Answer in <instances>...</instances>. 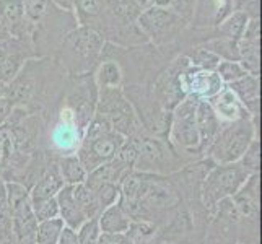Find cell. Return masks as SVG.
Here are the masks:
<instances>
[{
	"label": "cell",
	"instance_id": "6da1fadb",
	"mask_svg": "<svg viewBox=\"0 0 262 244\" xmlns=\"http://www.w3.org/2000/svg\"><path fill=\"white\" fill-rule=\"evenodd\" d=\"M66 77L67 74L56 60L34 57L26 60L18 75L5 86L4 96L13 106L46 119L60 101Z\"/></svg>",
	"mask_w": 262,
	"mask_h": 244
},
{
	"label": "cell",
	"instance_id": "7a4b0ae2",
	"mask_svg": "<svg viewBox=\"0 0 262 244\" xmlns=\"http://www.w3.org/2000/svg\"><path fill=\"white\" fill-rule=\"evenodd\" d=\"M104 44V38L96 30L78 25L62 38L54 57L67 75L88 74L101 62Z\"/></svg>",
	"mask_w": 262,
	"mask_h": 244
},
{
	"label": "cell",
	"instance_id": "3957f363",
	"mask_svg": "<svg viewBox=\"0 0 262 244\" xmlns=\"http://www.w3.org/2000/svg\"><path fill=\"white\" fill-rule=\"evenodd\" d=\"M125 137L111 129L103 116L95 113L83 134V140L80 143L75 155L82 161L83 168L90 174L104 163L116 158L117 151L122 147Z\"/></svg>",
	"mask_w": 262,
	"mask_h": 244
},
{
	"label": "cell",
	"instance_id": "277c9868",
	"mask_svg": "<svg viewBox=\"0 0 262 244\" xmlns=\"http://www.w3.org/2000/svg\"><path fill=\"white\" fill-rule=\"evenodd\" d=\"M197 104L199 99L195 96L187 95L171 111V127L168 134V143L186 165L204 158L195 125Z\"/></svg>",
	"mask_w": 262,
	"mask_h": 244
},
{
	"label": "cell",
	"instance_id": "5b68a950",
	"mask_svg": "<svg viewBox=\"0 0 262 244\" xmlns=\"http://www.w3.org/2000/svg\"><path fill=\"white\" fill-rule=\"evenodd\" d=\"M98 93L99 88L93 72L66 77L59 106L70 114L77 127L83 134L96 113Z\"/></svg>",
	"mask_w": 262,
	"mask_h": 244
},
{
	"label": "cell",
	"instance_id": "8992f818",
	"mask_svg": "<svg viewBox=\"0 0 262 244\" xmlns=\"http://www.w3.org/2000/svg\"><path fill=\"white\" fill-rule=\"evenodd\" d=\"M259 125L252 119H239L222 125L219 135L207 148L204 158H209L215 165L236 163L254 139H259Z\"/></svg>",
	"mask_w": 262,
	"mask_h": 244
},
{
	"label": "cell",
	"instance_id": "52a82bcc",
	"mask_svg": "<svg viewBox=\"0 0 262 244\" xmlns=\"http://www.w3.org/2000/svg\"><path fill=\"white\" fill-rule=\"evenodd\" d=\"M130 139L137 147V160H135L134 171L169 176L186 165L166 140L150 135L143 129L132 135Z\"/></svg>",
	"mask_w": 262,
	"mask_h": 244
},
{
	"label": "cell",
	"instance_id": "ba28073f",
	"mask_svg": "<svg viewBox=\"0 0 262 244\" xmlns=\"http://www.w3.org/2000/svg\"><path fill=\"white\" fill-rule=\"evenodd\" d=\"M122 93L134 107V113L142 125V129L150 135L166 140L171 127V113L163 109L153 96L150 85L145 83H132L124 85Z\"/></svg>",
	"mask_w": 262,
	"mask_h": 244
},
{
	"label": "cell",
	"instance_id": "9c48e42d",
	"mask_svg": "<svg viewBox=\"0 0 262 244\" xmlns=\"http://www.w3.org/2000/svg\"><path fill=\"white\" fill-rule=\"evenodd\" d=\"M249 176L251 173L239 165V161L228 163V165H213L205 174L201 186V201L205 210L212 213L222 201L231 198Z\"/></svg>",
	"mask_w": 262,
	"mask_h": 244
},
{
	"label": "cell",
	"instance_id": "30bf717a",
	"mask_svg": "<svg viewBox=\"0 0 262 244\" xmlns=\"http://www.w3.org/2000/svg\"><path fill=\"white\" fill-rule=\"evenodd\" d=\"M96 113L110 122L113 130L125 139L142 130L134 107L124 96L122 88H99Z\"/></svg>",
	"mask_w": 262,
	"mask_h": 244
},
{
	"label": "cell",
	"instance_id": "8fae6325",
	"mask_svg": "<svg viewBox=\"0 0 262 244\" xmlns=\"http://www.w3.org/2000/svg\"><path fill=\"white\" fill-rule=\"evenodd\" d=\"M135 25L147 41H151L155 46L161 48L171 44L181 31L186 28L187 21L179 15L163 7H147L140 12L135 20Z\"/></svg>",
	"mask_w": 262,
	"mask_h": 244
},
{
	"label": "cell",
	"instance_id": "7c38bea8",
	"mask_svg": "<svg viewBox=\"0 0 262 244\" xmlns=\"http://www.w3.org/2000/svg\"><path fill=\"white\" fill-rule=\"evenodd\" d=\"M189 67L191 62L184 54H181L174 60L168 62V65L153 78L150 85L151 93L163 109L171 113L187 96L184 77Z\"/></svg>",
	"mask_w": 262,
	"mask_h": 244
},
{
	"label": "cell",
	"instance_id": "4fadbf2b",
	"mask_svg": "<svg viewBox=\"0 0 262 244\" xmlns=\"http://www.w3.org/2000/svg\"><path fill=\"white\" fill-rule=\"evenodd\" d=\"M36 52L33 42L21 39L0 41V83L8 85L18 75L26 60L34 59Z\"/></svg>",
	"mask_w": 262,
	"mask_h": 244
},
{
	"label": "cell",
	"instance_id": "5bb4252c",
	"mask_svg": "<svg viewBox=\"0 0 262 244\" xmlns=\"http://www.w3.org/2000/svg\"><path fill=\"white\" fill-rule=\"evenodd\" d=\"M186 90L187 95L195 96L199 101H209L215 95H219L225 85L215 72L199 70L195 67H189L186 72Z\"/></svg>",
	"mask_w": 262,
	"mask_h": 244
},
{
	"label": "cell",
	"instance_id": "9a60e30c",
	"mask_svg": "<svg viewBox=\"0 0 262 244\" xmlns=\"http://www.w3.org/2000/svg\"><path fill=\"white\" fill-rule=\"evenodd\" d=\"M260 173L251 174L231 202L241 218H260Z\"/></svg>",
	"mask_w": 262,
	"mask_h": 244
},
{
	"label": "cell",
	"instance_id": "2e32d148",
	"mask_svg": "<svg viewBox=\"0 0 262 244\" xmlns=\"http://www.w3.org/2000/svg\"><path fill=\"white\" fill-rule=\"evenodd\" d=\"M230 92L236 96V99L241 103V106L249 113L259 125V114H260V83L259 77L256 75H245L243 78L233 81V83L227 85Z\"/></svg>",
	"mask_w": 262,
	"mask_h": 244
},
{
	"label": "cell",
	"instance_id": "e0dca14e",
	"mask_svg": "<svg viewBox=\"0 0 262 244\" xmlns=\"http://www.w3.org/2000/svg\"><path fill=\"white\" fill-rule=\"evenodd\" d=\"M0 15L4 16L12 38L31 42L33 25L26 20L21 0H0Z\"/></svg>",
	"mask_w": 262,
	"mask_h": 244
},
{
	"label": "cell",
	"instance_id": "ac0fdd59",
	"mask_svg": "<svg viewBox=\"0 0 262 244\" xmlns=\"http://www.w3.org/2000/svg\"><path fill=\"white\" fill-rule=\"evenodd\" d=\"M195 125L199 132V140H201V151L204 157L207 148L212 145V142L222 129L219 116L215 114L209 101H199L195 109Z\"/></svg>",
	"mask_w": 262,
	"mask_h": 244
},
{
	"label": "cell",
	"instance_id": "d6986e66",
	"mask_svg": "<svg viewBox=\"0 0 262 244\" xmlns=\"http://www.w3.org/2000/svg\"><path fill=\"white\" fill-rule=\"evenodd\" d=\"M209 103L213 107L215 114L219 116L222 125L239 121V119H252L249 113L241 106L236 96H234L227 86H225L219 95L212 96L209 99Z\"/></svg>",
	"mask_w": 262,
	"mask_h": 244
},
{
	"label": "cell",
	"instance_id": "ffe728a7",
	"mask_svg": "<svg viewBox=\"0 0 262 244\" xmlns=\"http://www.w3.org/2000/svg\"><path fill=\"white\" fill-rule=\"evenodd\" d=\"M56 201L59 205V218L64 221L67 228L77 231L86 221V218L74 201V186L62 187L56 195Z\"/></svg>",
	"mask_w": 262,
	"mask_h": 244
},
{
	"label": "cell",
	"instance_id": "44dd1931",
	"mask_svg": "<svg viewBox=\"0 0 262 244\" xmlns=\"http://www.w3.org/2000/svg\"><path fill=\"white\" fill-rule=\"evenodd\" d=\"M64 181H62L59 169H57V158H52L51 165L38 183H36L31 189H30V201L36 202V201H46V198H52L56 197L57 192L64 187Z\"/></svg>",
	"mask_w": 262,
	"mask_h": 244
},
{
	"label": "cell",
	"instance_id": "7402d4cb",
	"mask_svg": "<svg viewBox=\"0 0 262 244\" xmlns=\"http://www.w3.org/2000/svg\"><path fill=\"white\" fill-rule=\"evenodd\" d=\"M132 171L134 168L129 166L127 163L121 161L119 158H113L111 161H107L99 168H96L95 171H92L86 176L85 183H110L121 187V183Z\"/></svg>",
	"mask_w": 262,
	"mask_h": 244
},
{
	"label": "cell",
	"instance_id": "603a6c76",
	"mask_svg": "<svg viewBox=\"0 0 262 244\" xmlns=\"http://www.w3.org/2000/svg\"><path fill=\"white\" fill-rule=\"evenodd\" d=\"M99 221V228H101V233L106 234H124L127 231L129 225H130V218L122 210V207L119 205V202H116L113 205H110L107 209H104L101 212V215L98 216Z\"/></svg>",
	"mask_w": 262,
	"mask_h": 244
},
{
	"label": "cell",
	"instance_id": "cb8c5ba5",
	"mask_svg": "<svg viewBox=\"0 0 262 244\" xmlns=\"http://www.w3.org/2000/svg\"><path fill=\"white\" fill-rule=\"evenodd\" d=\"M93 74L98 88H122L124 85L121 65L114 59H103Z\"/></svg>",
	"mask_w": 262,
	"mask_h": 244
},
{
	"label": "cell",
	"instance_id": "d4e9b609",
	"mask_svg": "<svg viewBox=\"0 0 262 244\" xmlns=\"http://www.w3.org/2000/svg\"><path fill=\"white\" fill-rule=\"evenodd\" d=\"M57 169L59 174L64 181L66 186H78L86 181V169L83 168L82 161L78 160L77 155L60 157L57 158Z\"/></svg>",
	"mask_w": 262,
	"mask_h": 244
},
{
	"label": "cell",
	"instance_id": "484cf974",
	"mask_svg": "<svg viewBox=\"0 0 262 244\" xmlns=\"http://www.w3.org/2000/svg\"><path fill=\"white\" fill-rule=\"evenodd\" d=\"M248 21H249V15L246 12H233L220 23L219 34L213 36V38H223L231 42H238L246 30Z\"/></svg>",
	"mask_w": 262,
	"mask_h": 244
},
{
	"label": "cell",
	"instance_id": "4316f807",
	"mask_svg": "<svg viewBox=\"0 0 262 244\" xmlns=\"http://www.w3.org/2000/svg\"><path fill=\"white\" fill-rule=\"evenodd\" d=\"M74 201L86 220L96 218V216L101 215V207H99L93 191L85 183L74 186Z\"/></svg>",
	"mask_w": 262,
	"mask_h": 244
},
{
	"label": "cell",
	"instance_id": "83f0119b",
	"mask_svg": "<svg viewBox=\"0 0 262 244\" xmlns=\"http://www.w3.org/2000/svg\"><path fill=\"white\" fill-rule=\"evenodd\" d=\"M184 56L189 59L192 67L199 70H205V72H215L222 60L215 52L207 49L205 46H195L189 52H186Z\"/></svg>",
	"mask_w": 262,
	"mask_h": 244
},
{
	"label": "cell",
	"instance_id": "f1b7e54d",
	"mask_svg": "<svg viewBox=\"0 0 262 244\" xmlns=\"http://www.w3.org/2000/svg\"><path fill=\"white\" fill-rule=\"evenodd\" d=\"M25 16L33 26L41 23L44 18L57 10V7L52 4V0H21Z\"/></svg>",
	"mask_w": 262,
	"mask_h": 244
},
{
	"label": "cell",
	"instance_id": "f546056e",
	"mask_svg": "<svg viewBox=\"0 0 262 244\" xmlns=\"http://www.w3.org/2000/svg\"><path fill=\"white\" fill-rule=\"evenodd\" d=\"M197 5V0H147V7H163L169 8L171 12H174L179 15L183 20L187 23L191 21V18L194 16V8Z\"/></svg>",
	"mask_w": 262,
	"mask_h": 244
},
{
	"label": "cell",
	"instance_id": "4dcf8cb0",
	"mask_svg": "<svg viewBox=\"0 0 262 244\" xmlns=\"http://www.w3.org/2000/svg\"><path fill=\"white\" fill-rule=\"evenodd\" d=\"M64 227L66 225L60 218H52V220L38 223V230H36V244H57Z\"/></svg>",
	"mask_w": 262,
	"mask_h": 244
},
{
	"label": "cell",
	"instance_id": "1f68e13d",
	"mask_svg": "<svg viewBox=\"0 0 262 244\" xmlns=\"http://www.w3.org/2000/svg\"><path fill=\"white\" fill-rule=\"evenodd\" d=\"M158 227L150 221H130L127 231L124 234L127 236L132 244H145L157 238Z\"/></svg>",
	"mask_w": 262,
	"mask_h": 244
},
{
	"label": "cell",
	"instance_id": "d6a6232c",
	"mask_svg": "<svg viewBox=\"0 0 262 244\" xmlns=\"http://www.w3.org/2000/svg\"><path fill=\"white\" fill-rule=\"evenodd\" d=\"M85 184L93 191L99 207H101V212L119 201V194H121L119 186L110 183H85Z\"/></svg>",
	"mask_w": 262,
	"mask_h": 244
},
{
	"label": "cell",
	"instance_id": "836d02e7",
	"mask_svg": "<svg viewBox=\"0 0 262 244\" xmlns=\"http://www.w3.org/2000/svg\"><path fill=\"white\" fill-rule=\"evenodd\" d=\"M215 74L219 75L223 85H230L233 81H236L248 75V72L245 70L238 60H220L219 67H216Z\"/></svg>",
	"mask_w": 262,
	"mask_h": 244
},
{
	"label": "cell",
	"instance_id": "e575fe53",
	"mask_svg": "<svg viewBox=\"0 0 262 244\" xmlns=\"http://www.w3.org/2000/svg\"><path fill=\"white\" fill-rule=\"evenodd\" d=\"M31 209H33V213L36 216V220H38V223L52 220V218H59V205H57L56 197L46 198V201L31 202Z\"/></svg>",
	"mask_w": 262,
	"mask_h": 244
},
{
	"label": "cell",
	"instance_id": "d590c367",
	"mask_svg": "<svg viewBox=\"0 0 262 244\" xmlns=\"http://www.w3.org/2000/svg\"><path fill=\"white\" fill-rule=\"evenodd\" d=\"M239 165L248 169L251 174L260 173V140L254 139L251 142V145L245 151V155L241 157Z\"/></svg>",
	"mask_w": 262,
	"mask_h": 244
},
{
	"label": "cell",
	"instance_id": "8d00e7d4",
	"mask_svg": "<svg viewBox=\"0 0 262 244\" xmlns=\"http://www.w3.org/2000/svg\"><path fill=\"white\" fill-rule=\"evenodd\" d=\"M99 236H101V228H99L98 216L92 220H86L77 230V238L80 244H96Z\"/></svg>",
	"mask_w": 262,
	"mask_h": 244
},
{
	"label": "cell",
	"instance_id": "74e56055",
	"mask_svg": "<svg viewBox=\"0 0 262 244\" xmlns=\"http://www.w3.org/2000/svg\"><path fill=\"white\" fill-rule=\"evenodd\" d=\"M0 244H16L12 216L7 210V205L0 209Z\"/></svg>",
	"mask_w": 262,
	"mask_h": 244
},
{
	"label": "cell",
	"instance_id": "f35d334b",
	"mask_svg": "<svg viewBox=\"0 0 262 244\" xmlns=\"http://www.w3.org/2000/svg\"><path fill=\"white\" fill-rule=\"evenodd\" d=\"M96 244H132V241L125 234H106L101 233Z\"/></svg>",
	"mask_w": 262,
	"mask_h": 244
},
{
	"label": "cell",
	"instance_id": "ab89813d",
	"mask_svg": "<svg viewBox=\"0 0 262 244\" xmlns=\"http://www.w3.org/2000/svg\"><path fill=\"white\" fill-rule=\"evenodd\" d=\"M13 107L15 106L10 99L5 98V96H0V125L8 121V117H10Z\"/></svg>",
	"mask_w": 262,
	"mask_h": 244
},
{
	"label": "cell",
	"instance_id": "60d3db41",
	"mask_svg": "<svg viewBox=\"0 0 262 244\" xmlns=\"http://www.w3.org/2000/svg\"><path fill=\"white\" fill-rule=\"evenodd\" d=\"M57 244H80L78 238H77V231L64 227V230H62V233H60V238H59Z\"/></svg>",
	"mask_w": 262,
	"mask_h": 244
},
{
	"label": "cell",
	"instance_id": "b9f144b4",
	"mask_svg": "<svg viewBox=\"0 0 262 244\" xmlns=\"http://www.w3.org/2000/svg\"><path fill=\"white\" fill-rule=\"evenodd\" d=\"M52 4L56 5L59 10L74 12V4H72V0H52Z\"/></svg>",
	"mask_w": 262,
	"mask_h": 244
},
{
	"label": "cell",
	"instance_id": "7bdbcfd3",
	"mask_svg": "<svg viewBox=\"0 0 262 244\" xmlns=\"http://www.w3.org/2000/svg\"><path fill=\"white\" fill-rule=\"evenodd\" d=\"M12 36H10V31H8V26L4 20V16L0 15V41H4V39H10Z\"/></svg>",
	"mask_w": 262,
	"mask_h": 244
},
{
	"label": "cell",
	"instance_id": "ee69618b",
	"mask_svg": "<svg viewBox=\"0 0 262 244\" xmlns=\"http://www.w3.org/2000/svg\"><path fill=\"white\" fill-rule=\"evenodd\" d=\"M0 198L5 201V179L2 176V169H0Z\"/></svg>",
	"mask_w": 262,
	"mask_h": 244
},
{
	"label": "cell",
	"instance_id": "f6af8a7d",
	"mask_svg": "<svg viewBox=\"0 0 262 244\" xmlns=\"http://www.w3.org/2000/svg\"><path fill=\"white\" fill-rule=\"evenodd\" d=\"M5 86H7V85H2V83H0V96H4V95H5Z\"/></svg>",
	"mask_w": 262,
	"mask_h": 244
}]
</instances>
